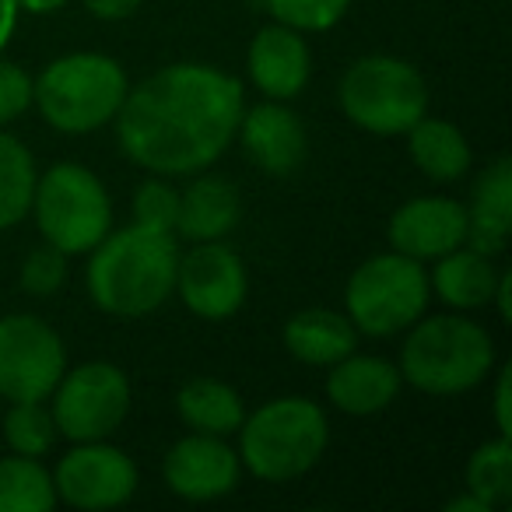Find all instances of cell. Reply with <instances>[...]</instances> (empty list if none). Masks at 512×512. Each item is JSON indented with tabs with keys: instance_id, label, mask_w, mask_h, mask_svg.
Listing matches in <instances>:
<instances>
[{
	"instance_id": "cb8c5ba5",
	"label": "cell",
	"mask_w": 512,
	"mask_h": 512,
	"mask_svg": "<svg viewBox=\"0 0 512 512\" xmlns=\"http://www.w3.org/2000/svg\"><path fill=\"white\" fill-rule=\"evenodd\" d=\"M57 505L53 477L32 456L0 460V512H50Z\"/></svg>"
},
{
	"instance_id": "d4e9b609",
	"label": "cell",
	"mask_w": 512,
	"mask_h": 512,
	"mask_svg": "<svg viewBox=\"0 0 512 512\" xmlns=\"http://www.w3.org/2000/svg\"><path fill=\"white\" fill-rule=\"evenodd\" d=\"M36 165L22 141L0 134V228L18 225L32 211Z\"/></svg>"
},
{
	"instance_id": "7c38bea8",
	"label": "cell",
	"mask_w": 512,
	"mask_h": 512,
	"mask_svg": "<svg viewBox=\"0 0 512 512\" xmlns=\"http://www.w3.org/2000/svg\"><path fill=\"white\" fill-rule=\"evenodd\" d=\"M176 288L190 313L218 323L239 313L246 299V267L232 249L221 246V239L197 242V249L179 260Z\"/></svg>"
},
{
	"instance_id": "83f0119b",
	"label": "cell",
	"mask_w": 512,
	"mask_h": 512,
	"mask_svg": "<svg viewBox=\"0 0 512 512\" xmlns=\"http://www.w3.org/2000/svg\"><path fill=\"white\" fill-rule=\"evenodd\" d=\"M351 0H264V8L295 32H327L344 18Z\"/></svg>"
},
{
	"instance_id": "44dd1931",
	"label": "cell",
	"mask_w": 512,
	"mask_h": 512,
	"mask_svg": "<svg viewBox=\"0 0 512 512\" xmlns=\"http://www.w3.org/2000/svg\"><path fill=\"white\" fill-rule=\"evenodd\" d=\"M435 292L442 295V302L456 309H477L488 306L495 299V285H498V271L491 264V256L477 253V249H449L446 256H439L432 274Z\"/></svg>"
},
{
	"instance_id": "8d00e7d4",
	"label": "cell",
	"mask_w": 512,
	"mask_h": 512,
	"mask_svg": "<svg viewBox=\"0 0 512 512\" xmlns=\"http://www.w3.org/2000/svg\"><path fill=\"white\" fill-rule=\"evenodd\" d=\"M18 4H22V0H18ZM25 4H29V8H36V11H50V8H57L60 0H25Z\"/></svg>"
},
{
	"instance_id": "1f68e13d",
	"label": "cell",
	"mask_w": 512,
	"mask_h": 512,
	"mask_svg": "<svg viewBox=\"0 0 512 512\" xmlns=\"http://www.w3.org/2000/svg\"><path fill=\"white\" fill-rule=\"evenodd\" d=\"M85 4L95 18H106V22H120L141 8V0H85Z\"/></svg>"
},
{
	"instance_id": "484cf974",
	"label": "cell",
	"mask_w": 512,
	"mask_h": 512,
	"mask_svg": "<svg viewBox=\"0 0 512 512\" xmlns=\"http://www.w3.org/2000/svg\"><path fill=\"white\" fill-rule=\"evenodd\" d=\"M467 491L488 509H505L512 502V446L509 435L484 442L467 463Z\"/></svg>"
},
{
	"instance_id": "e575fe53",
	"label": "cell",
	"mask_w": 512,
	"mask_h": 512,
	"mask_svg": "<svg viewBox=\"0 0 512 512\" xmlns=\"http://www.w3.org/2000/svg\"><path fill=\"white\" fill-rule=\"evenodd\" d=\"M509 292H512V274H498L495 295H498V313H502V320H505V323L512 320V302H509Z\"/></svg>"
},
{
	"instance_id": "603a6c76",
	"label": "cell",
	"mask_w": 512,
	"mask_h": 512,
	"mask_svg": "<svg viewBox=\"0 0 512 512\" xmlns=\"http://www.w3.org/2000/svg\"><path fill=\"white\" fill-rule=\"evenodd\" d=\"M176 407L193 432L204 435H232L242 425V400L228 383L218 379H190L179 390Z\"/></svg>"
},
{
	"instance_id": "3957f363",
	"label": "cell",
	"mask_w": 512,
	"mask_h": 512,
	"mask_svg": "<svg viewBox=\"0 0 512 512\" xmlns=\"http://www.w3.org/2000/svg\"><path fill=\"white\" fill-rule=\"evenodd\" d=\"M323 449H327V414L313 400H271L239 425V460L260 481H295L320 463Z\"/></svg>"
},
{
	"instance_id": "e0dca14e",
	"label": "cell",
	"mask_w": 512,
	"mask_h": 512,
	"mask_svg": "<svg viewBox=\"0 0 512 512\" xmlns=\"http://www.w3.org/2000/svg\"><path fill=\"white\" fill-rule=\"evenodd\" d=\"M400 390V369L390 365L386 358L372 355H355L330 365L327 393L341 411L348 414H376L383 407H390L397 400Z\"/></svg>"
},
{
	"instance_id": "4fadbf2b",
	"label": "cell",
	"mask_w": 512,
	"mask_h": 512,
	"mask_svg": "<svg viewBox=\"0 0 512 512\" xmlns=\"http://www.w3.org/2000/svg\"><path fill=\"white\" fill-rule=\"evenodd\" d=\"M165 484L186 502H211L239 484V453L221 435H190L165 453Z\"/></svg>"
},
{
	"instance_id": "6da1fadb",
	"label": "cell",
	"mask_w": 512,
	"mask_h": 512,
	"mask_svg": "<svg viewBox=\"0 0 512 512\" xmlns=\"http://www.w3.org/2000/svg\"><path fill=\"white\" fill-rule=\"evenodd\" d=\"M116 134L130 162L158 176L197 172L221 158L242 120V85L204 64L151 74L120 106Z\"/></svg>"
},
{
	"instance_id": "8fae6325",
	"label": "cell",
	"mask_w": 512,
	"mask_h": 512,
	"mask_svg": "<svg viewBox=\"0 0 512 512\" xmlns=\"http://www.w3.org/2000/svg\"><path fill=\"white\" fill-rule=\"evenodd\" d=\"M57 498L85 512H102L123 505L137 488V467L123 449L99 442H78V449L60 460L53 477Z\"/></svg>"
},
{
	"instance_id": "ba28073f",
	"label": "cell",
	"mask_w": 512,
	"mask_h": 512,
	"mask_svg": "<svg viewBox=\"0 0 512 512\" xmlns=\"http://www.w3.org/2000/svg\"><path fill=\"white\" fill-rule=\"evenodd\" d=\"M428 309V278L421 260L404 253L372 256L348 281V316L369 337H390Z\"/></svg>"
},
{
	"instance_id": "2e32d148",
	"label": "cell",
	"mask_w": 512,
	"mask_h": 512,
	"mask_svg": "<svg viewBox=\"0 0 512 512\" xmlns=\"http://www.w3.org/2000/svg\"><path fill=\"white\" fill-rule=\"evenodd\" d=\"M249 78L267 99H295L309 81V46L288 25L260 29L249 43Z\"/></svg>"
},
{
	"instance_id": "277c9868",
	"label": "cell",
	"mask_w": 512,
	"mask_h": 512,
	"mask_svg": "<svg viewBox=\"0 0 512 512\" xmlns=\"http://www.w3.org/2000/svg\"><path fill=\"white\" fill-rule=\"evenodd\" d=\"M495 348L484 327L463 316H432L414 327L400 351V376L421 393L453 397L488 376Z\"/></svg>"
},
{
	"instance_id": "7402d4cb",
	"label": "cell",
	"mask_w": 512,
	"mask_h": 512,
	"mask_svg": "<svg viewBox=\"0 0 512 512\" xmlns=\"http://www.w3.org/2000/svg\"><path fill=\"white\" fill-rule=\"evenodd\" d=\"M407 148L411 158L428 179L435 183H453V179L467 176L470 169V144L453 123L446 120H428L421 116L411 130H407Z\"/></svg>"
},
{
	"instance_id": "7a4b0ae2",
	"label": "cell",
	"mask_w": 512,
	"mask_h": 512,
	"mask_svg": "<svg viewBox=\"0 0 512 512\" xmlns=\"http://www.w3.org/2000/svg\"><path fill=\"white\" fill-rule=\"evenodd\" d=\"M176 239L169 232L130 225L95 246L88 292L95 306L120 320H137L162 306L176 288Z\"/></svg>"
},
{
	"instance_id": "4dcf8cb0",
	"label": "cell",
	"mask_w": 512,
	"mask_h": 512,
	"mask_svg": "<svg viewBox=\"0 0 512 512\" xmlns=\"http://www.w3.org/2000/svg\"><path fill=\"white\" fill-rule=\"evenodd\" d=\"M32 106V78L18 64L0 60V123H11Z\"/></svg>"
},
{
	"instance_id": "30bf717a",
	"label": "cell",
	"mask_w": 512,
	"mask_h": 512,
	"mask_svg": "<svg viewBox=\"0 0 512 512\" xmlns=\"http://www.w3.org/2000/svg\"><path fill=\"white\" fill-rule=\"evenodd\" d=\"M64 365L67 351L53 327L36 316L0 320V397H8L11 404L50 400Z\"/></svg>"
},
{
	"instance_id": "5b68a950",
	"label": "cell",
	"mask_w": 512,
	"mask_h": 512,
	"mask_svg": "<svg viewBox=\"0 0 512 512\" xmlns=\"http://www.w3.org/2000/svg\"><path fill=\"white\" fill-rule=\"evenodd\" d=\"M32 99L50 127L64 134H88L116 120L127 99V74L102 53H71L39 74Z\"/></svg>"
},
{
	"instance_id": "9c48e42d",
	"label": "cell",
	"mask_w": 512,
	"mask_h": 512,
	"mask_svg": "<svg viewBox=\"0 0 512 512\" xmlns=\"http://www.w3.org/2000/svg\"><path fill=\"white\" fill-rule=\"evenodd\" d=\"M53 397L57 432L71 442H99L120 428L130 407V383L116 365L88 362L81 369L60 376Z\"/></svg>"
},
{
	"instance_id": "8992f818",
	"label": "cell",
	"mask_w": 512,
	"mask_h": 512,
	"mask_svg": "<svg viewBox=\"0 0 512 512\" xmlns=\"http://www.w3.org/2000/svg\"><path fill=\"white\" fill-rule=\"evenodd\" d=\"M341 106L369 134H407L428 113V85L407 60L362 57L341 78Z\"/></svg>"
},
{
	"instance_id": "d6a6232c",
	"label": "cell",
	"mask_w": 512,
	"mask_h": 512,
	"mask_svg": "<svg viewBox=\"0 0 512 512\" xmlns=\"http://www.w3.org/2000/svg\"><path fill=\"white\" fill-rule=\"evenodd\" d=\"M509 369H512V365H505L502 376H498V386H495V421H498V432H502V435L512 432V428H509L512 425V418H509V383H512Z\"/></svg>"
},
{
	"instance_id": "d590c367",
	"label": "cell",
	"mask_w": 512,
	"mask_h": 512,
	"mask_svg": "<svg viewBox=\"0 0 512 512\" xmlns=\"http://www.w3.org/2000/svg\"><path fill=\"white\" fill-rule=\"evenodd\" d=\"M446 512H491V509L481 502V498L467 491L463 498H453V502H446Z\"/></svg>"
},
{
	"instance_id": "4316f807",
	"label": "cell",
	"mask_w": 512,
	"mask_h": 512,
	"mask_svg": "<svg viewBox=\"0 0 512 512\" xmlns=\"http://www.w3.org/2000/svg\"><path fill=\"white\" fill-rule=\"evenodd\" d=\"M57 421L43 407V400H22V404H11V411L4 414V439L15 449L18 456H43L57 442Z\"/></svg>"
},
{
	"instance_id": "f546056e",
	"label": "cell",
	"mask_w": 512,
	"mask_h": 512,
	"mask_svg": "<svg viewBox=\"0 0 512 512\" xmlns=\"http://www.w3.org/2000/svg\"><path fill=\"white\" fill-rule=\"evenodd\" d=\"M67 278V253L46 242L43 249H32L22 264V288L29 295H53Z\"/></svg>"
},
{
	"instance_id": "836d02e7",
	"label": "cell",
	"mask_w": 512,
	"mask_h": 512,
	"mask_svg": "<svg viewBox=\"0 0 512 512\" xmlns=\"http://www.w3.org/2000/svg\"><path fill=\"white\" fill-rule=\"evenodd\" d=\"M18 0H0V50L8 46L11 32H15V22H18Z\"/></svg>"
},
{
	"instance_id": "9a60e30c",
	"label": "cell",
	"mask_w": 512,
	"mask_h": 512,
	"mask_svg": "<svg viewBox=\"0 0 512 512\" xmlns=\"http://www.w3.org/2000/svg\"><path fill=\"white\" fill-rule=\"evenodd\" d=\"M235 134L242 137V148L253 158V165H260L271 176H292L306 162V127L292 109L278 106V102H264V106L242 113Z\"/></svg>"
},
{
	"instance_id": "d6986e66",
	"label": "cell",
	"mask_w": 512,
	"mask_h": 512,
	"mask_svg": "<svg viewBox=\"0 0 512 512\" xmlns=\"http://www.w3.org/2000/svg\"><path fill=\"white\" fill-rule=\"evenodd\" d=\"M239 190L218 176H200L179 193L176 232L190 242L225 239L239 221Z\"/></svg>"
},
{
	"instance_id": "f1b7e54d",
	"label": "cell",
	"mask_w": 512,
	"mask_h": 512,
	"mask_svg": "<svg viewBox=\"0 0 512 512\" xmlns=\"http://www.w3.org/2000/svg\"><path fill=\"white\" fill-rule=\"evenodd\" d=\"M176 211H179V193L172 186L158 183H144L134 197V225L151 228V232H176Z\"/></svg>"
},
{
	"instance_id": "ffe728a7",
	"label": "cell",
	"mask_w": 512,
	"mask_h": 512,
	"mask_svg": "<svg viewBox=\"0 0 512 512\" xmlns=\"http://www.w3.org/2000/svg\"><path fill=\"white\" fill-rule=\"evenodd\" d=\"M285 344L306 365H334L348 358L358 344L355 323L330 309H306L295 313L285 327Z\"/></svg>"
},
{
	"instance_id": "ac0fdd59",
	"label": "cell",
	"mask_w": 512,
	"mask_h": 512,
	"mask_svg": "<svg viewBox=\"0 0 512 512\" xmlns=\"http://www.w3.org/2000/svg\"><path fill=\"white\" fill-rule=\"evenodd\" d=\"M512 228V162L498 158L474 186V200L467 211V246L484 256H498L509 246Z\"/></svg>"
},
{
	"instance_id": "5bb4252c",
	"label": "cell",
	"mask_w": 512,
	"mask_h": 512,
	"mask_svg": "<svg viewBox=\"0 0 512 512\" xmlns=\"http://www.w3.org/2000/svg\"><path fill=\"white\" fill-rule=\"evenodd\" d=\"M467 239V207L449 197H414L390 218V242L411 260H439Z\"/></svg>"
},
{
	"instance_id": "52a82bcc",
	"label": "cell",
	"mask_w": 512,
	"mask_h": 512,
	"mask_svg": "<svg viewBox=\"0 0 512 512\" xmlns=\"http://www.w3.org/2000/svg\"><path fill=\"white\" fill-rule=\"evenodd\" d=\"M32 211H36L39 232L60 253H88L109 235L113 225V207L109 193L85 165H53L32 193Z\"/></svg>"
}]
</instances>
